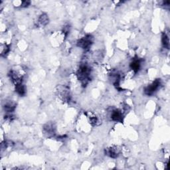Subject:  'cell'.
I'll return each mask as SVG.
<instances>
[{"mask_svg":"<svg viewBox=\"0 0 170 170\" xmlns=\"http://www.w3.org/2000/svg\"><path fill=\"white\" fill-rule=\"evenodd\" d=\"M90 68L87 65H83L80 66L77 75L83 85H86L89 83L90 78Z\"/></svg>","mask_w":170,"mask_h":170,"instance_id":"1","label":"cell"},{"mask_svg":"<svg viewBox=\"0 0 170 170\" xmlns=\"http://www.w3.org/2000/svg\"><path fill=\"white\" fill-rule=\"evenodd\" d=\"M160 85H161V80L160 79H157L153 83L150 84L149 86L145 88L144 93L147 96L152 95V94L156 92V91L159 89Z\"/></svg>","mask_w":170,"mask_h":170,"instance_id":"2","label":"cell"},{"mask_svg":"<svg viewBox=\"0 0 170 170\" xmlns=\"http://www.w3.org/2000/svg\"><path fill=\"white\" fill-rule=\"evenodd\" d=\"M93 38L92 36L90 35H87L86 37H83V38L80 39L77 43V45L78 47H81V48L87 49H89L93 44Z\"/></svg>","mask_w":170,"mask_h":170,"instance_id":"3","label":"cell"},{"mask_svg":"<svg viewBox=\"0 0 170 170\" xmlns=\"http://www.w3.org/2000/svg\"><path fill=\"white\" fill-rule=\"evenodd\" d=\"M120 154L119 149L117 147H110L106 149V155L110 156L112 158H116Z\"/></svg>","mask_w":170,"mask_h":170,"instance_id":"4","label":"cell"},{"mask_svg":"<svg viewBox=\"0 0 170 170\" xmlns=\"http://www.w3.org/2000/svg\"><path fill=\"white\" fill-rule=\"evenodd\" d=\"M122 117H123V115H122V112L121 111H118V110H115V111H112L111 114V118L112 119V120L122 122V121H123Z\"/></svg>","mask_w":170,"mask_h":170,"instance_id":"5","label":"cell"},{"mask_svg":"<svg viewBox=\"0 0 170 170\" xmlns=\"http://www.w3.org/2000/svg\"><path fill=\"white\" fill-rule=\"evenodd\" d=\"M140 65H141V61L140 59H134L133 61L131 62L130 64V68L132 71L134 72H137L140 68Z\"/></svg>","mask_w":170,"mask_h":170,"instance_id":"6","label":"cell"},{"mask_svg":"<svg viewBox=\"0 0 170 170\" xmlns=\"http://www.w3.org/2000/svg\"><path fill=\"white\" fill-rule=\"evenodd\" d=\"M162 44H163V47H164L165 48H166V49H169V40L168 36L167 35V34L165 33H163L162 34Z\"/></svg>","mask_w":170,"mask_h":170,"instance_id":"7","label":"cell"},{"mask_svg":"<svg viewBox=\"0 0 170 170\" xmlns=\"http://www.w3.org/2000/svg\"><path fill=\"white\" fill-rule=\"evenodd\" d=\"M39 22L41 26H45L49 22V19L46 14H42L39 18Z\"/></svg>","mask_w":170,"mask_h":170,"instance_id":"8","label":"cell"},{"mask_svg":"<svg viewBox=\"0 0 170 170\" xmlns=\"http://www.w3.org/2000/svg\"><path fill=\"white\" fill-rule=\"evenodd\" d=\"M15 90H16V92L21 96H23L26 94V88L22 84L16 86Z\"/></svg>","mask_w":170,"mask_h":170,"instance_id":"9","label":"cell"},{"mask_svg":"<svg viewBox=\"0 0 170 170\" xmlns=\"http://www.w3.org/2000/svg\"><path fill=\"white\" fill-rule=\"evenodd\" d=\"M30 4V2H23L21 3V7H27L28 5H29Z\"/></svg>","mask_w":170,"mask_h":170,"instance_id":"10","label":"cell"}]
</instances>
